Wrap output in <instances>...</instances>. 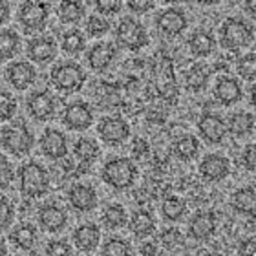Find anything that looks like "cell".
<instances>
[{"label":"cell","instance_id":"ffe728a7","mask_svg":"<svg viewBox=\"0 0 256 256\" xmlns=\"http://www.w3.org/2000/svg\"><path fill=\"white\" fill-rule=\"evenodd\" d=\"M230 161L225 156L208 154L200 163V174L205 182H222L229 176Z\"/></svg>","mask_w":256,"mask_h":256},{"label":"cell","instance_id":"4fadbf2b","mask_svg":"<svg viewBox=\"0 0 256 256\" xmlns=\"http://www.w3.org/2000/svg\"><path fill=\"white\" fill-rule=\"evenodd\" d=\"M154 84L158 88V94L166 101H174L178 97L176 75H174V70H172L170 59H161L160 62L156 64Z\"/></svg>","mask_w":256,"mask_h":256},{"label":"cell","instance_id":"5b68a950","mask_svg":"<svg viewBox=\"0 0 256 256\" xmlns=\"http://www.w3.org/2000/svg\"><path fill=\"white\" fill-rule=\"evenodd\" d=\"M254 40V32L249 22L229 16L220 28V44L225 50H242L247 48Z\"/></svg>","mask_w":256,"mask_h":256},{"label":"cell","instance_id":"d4e9b609","mask_svg":"<svg viewBox=\"0 0 256 256\" xmlns=\"http://www.w3.org/2000/svg\"><path fill=\"white\" fill-rule=\"evenodd\" d=\"M188 52H190L194 57H208L216 50V38L212 37L210 32H205V30H198L188 37Z\"/></svg>","mask_w":256,"mask_h":256},{"label":"cell","instance_id":"277c9868","mask_svg":"<svg viewBox=\"0 0 256 256\" xmlns=\"http://www.w3.org/2000/svg\"><path fill=\"white\" fill-rule=\"evenodd\" d=\"M50 82L54 88L64 94L79 92L86 82V72L80 64L74 60H66L52 68L50 72Z\"/></svg>","mask_w":256,"mask_h":256},{"label":"cell","instance_id":"1f68e13d","mask_svg":"<svg viewBox=\"0 0 256 256\" xmlns=\"http://www.w3.org/2000/svg\"><path fill=\"white\" fill-rule=\"evenodd\" d=\"M230 203H232V208H234L236 212L252 214L254 212V203H256L254 187L249 185V187H242L238 190H234Z\"/></svg>","mask_w":256,"mask_h":256},{"label":"cell","instance_id":"f35d334b","mask_svg":"<svg viewBox=\"0 0 256 256\" xmlns=\"http://www.w3.org/2000/svg\"><path fill=\"white\" fill-rule=\"evenodd\" d=\"M110 32V22L101 15H90L86 20V33L94 38L104 37Z\"/></svg>","mask_w":256,"mask_h":256},{"label":"cell","instance_id":"5bb4252c","mask_svg":"<svg viewBox=\"0 0 256 256\" xmlns=\"http://www.w3.org/2000/svg\"><path fill=\"white\" fill-rule=\"evenodd\" d=\"M40 152L54 161H60L68 154V139L57 128H46L38 141Z\"/></svg>","mask_w":256,"mask_h":256},{"label":"cell","instance_id":"4316f807","mask_svg":"<svg viewBox=\"0 0 256 256\" xmlns=\"http://www.w3.org/2000/svg\"><path fill=\"white\" fill-rule=\"evenodd\" d=\"M37 229L32 224H20L16 225L15 229L11 230L10 240L11 244L22 251H32L35 244H37Z\"/></svg>","mask_w":256,"mask_h":256},{"label":"cell","instance_id":"e575fe53","mask_svg":"<svg viewBox=\"0 0 256 256\" xmlns=\"http://www.w3.org/2000/svg\"><path fill=\"white\" fill-rule=\"evenodd\" d=\"M102 224L106 225L108 229H121L128 224V212L126 208L119 203H112L104 208L102 212Z\"/></svg>","mask_w":256,"mask_h":256},{"label":"cell","instance_id":"8d00e7d4","mask_svg":"<svg viewBox=\"0 0 256 256\" xmlns=\"http://www.w3.org/2000/svg\"><path fill=\"white\" fill-rule=\"evenodd\" d=\"M208 82V70L203 64H194L185 74V84L190 92L203 90Z\"/></svg>","mask_w":256,"mask_h":256},{"label":"cell","instance_id":"2e32d148","mask_svg":"<svg viewBox=\"0 0 256 256\" xmlns=\"http://www.w3.org/2000/svg\"><path fill=\"white\" fill-rule=\"evenodd\" d=\"M68 202L77 212H92L99 203V196L92 185L75 183L68 188Z\"/></svg>","mask_w":256,"mask_h":256},{"label":"cell","instance_id":"3957f363","mask_svg":"<svg viewBox=\"0 0 256 256\" xmlns=\"http://www.w3.org/2000/svg\"><path fill=\"white\" fill-rule=\"evenodd\" d=\"M102 182L116 190H126L138 178V168L130 158H112L102 165Z\"/></svg>","mask_w":256,"mask_h":256},{"label":"cell","instance_id":"cb8c5ba5","mask_svg":"<svg viewBox=\"0 0 256 256\" xmlns=\"http://www.w3.org/2000/svg\"><path fill=\"white\" fill-rule=\"evenodd\" d=\"M214 96L224 106H232L236 102H240L244 92H242L240 82L234 77H220L214 88Z\"/></svg>","mask_w":256,"mask_h":256},{"label":"cell","instance_id":"ba28073f","mask_svg":"<svg viewBox=\"0 0 256 256\" xmlns=\"http://www.w3.org/2000/svg\"><path fill=\"white\" fill-rule=\"evenodd\" d=\"M154 22L158 32L163 33L165 37H178L188 28L187 13L182 8H176V6H170V8H165L163 11H160L156 15Z\"/></svg>","mask_w":256,"mask_h":256},{"label":"cell","instance_id":"7a4b0ae2","mask_svg":"<svg viewBox=\"0 0 256 256\" xmlns=\"http://www.w3.org/2000/svg\"><path fill=\"white\" fill-rule=\"evenodd\" d=\"M0 143L6 152L22 158L32 152L33 134L24 123V119H16V121H11L10 124H4V128L0 130Z\"/></svg>","mask_w":256,"mask_h":256},{"label":"cell","instance_id":"f6af8a7d","mask_svg":"<svg viewBox=\"0 0 256 256\" xmlns=\"http://www.w3.org/2000/svg\"><path fill=\"white\" fill-rule=\"evenodd\" d=\"M46 256H72V246L66 240H52L44 247Z\"/></svg>","mask_w":256,"mask_h":256},{"label":"cell","instance_id":"8fae6325","mask_svg":"<svg viewBox=\"0 0 256 256\" xmlns=\"http://www.w3.org/2000/svg\"><path fill=\"white\" fill-rule=\"evenodd\" d=\"M60 121L72 132H82V130H88L94 123V110L88 102L75 101L64 108Z\"/></svg>","mask_w":256,"mask_h":256},{"label":"cell","instance_id":"d6986e66","mask_svg":"<svg viewBox=\"0 0 256 256\" xmlns=\"http://www.w3.org/2000/svg\"><path fill=\"white\" fill-rule=\"evenodd\" d=\"M198 132L208 144L222 143L227 136V124L220 116L212 112H205L198 119Z\"/></svg>","mask_w":256,"mask_h":256},{"label":"cell","instance_id":"74e56055","mask_svg":"<svg viewBox=\"0 0 256 256\" xmlns=\"http://www.w3.org/2000/svg\"><path fill=\"white\" fill-rule=\"evenodd\" d=\"M99 256H132V246L124 238H110L102 244Z\"/></svg>","mask_w":256,"mask_h":256},{"label":"cell","instance_id":"681fc988","mask_svg":"<svg viewBox=\"0 0 256 256\" xmlns=\"http://www.w3.org/2000/svg\"><path fill=\"white\" fill-rule=\"evenodd\" d=\"M254 144H247L246 150H244V154H242V160H244V166H246L249 172H254V165H256V161H254Z\"/></svg>","mask_w":256,"mask_h":256},{"label":"cell","instance_id":"f546056e","mask_svg":"<svg viewBox=\"0 0 256 256\" xmlns=\"http://www.w3.org/2000/svg\"><path fill=\"white\" fill-rule=\"evenodd\" d=\"M20 52V37L15 30H0V60H10Z\"/></svg>","mask_w":256,"mask_h":256},{"label":"cell","instance_id":"7402d4cb","mask_svg":"<svg viewBox=\"0 0 256 256\" xmlns=\"http://www.w3.org/2000/svg\"><path fill=\"white\" fill-rule=\"evenodd\" d=\"M94 97H96L97 104L104 110H112V108H118L123 104V94H121V88L114 82H108V80H101L96 84V90H94Z\"/></svg>","mask_w":256,"mask_h":256},{"label":"cell","instance_id":"83f0119b","mask_svg":"<svg viewBox=\"0 0 256 256\" xmlns=\"http://www.w3.org/2000/svg\"><path fill=\"white\" fill-rule=\"evenodd\" d=\"M99 143L96 139L90 138H79L74 144V156L82 165H92L99 158Z\"/></svg>","mask_w":256,"mask_h":256},{"label":"cell","instance_id":"836d02e7","mask_svg":"<svg viewBox=\"0 0 256 256\" xmlns=\"http://www.w3.org/2000/svg\"><path fill=\"white\" fill-rule=\"evenodd\" d=\"M187 212V202L182 196H166L161 203V214L166 222H178Z\"/></svg>","mask_w":256,"mask_h":256},{"label":"cell","instance_id":"8992f818","mask_svg":"<svg viewBox=\"0 0 256 256\" xmlns=\"http://www.w3.org/2000/svg\"><path fill=\"white\" fill-rule=\"evenodd\" d=\"M116 40L128 52H139L148 44V32L143 22L136 20L132 16H124L116 28Z\"/></svg>","mask_w":256,"mask_h":256},{"label":"cell","instance_id":"e0dca14e","mask_svg":"<svg viewBox=\"0 0 256 256\" xmlns=\"http://www.w3.org/2000/svg\"><path fill=\"white\" fill-rule=\"evenodd\" d=\"M118 59V48L114 42H97L86 54V62L96 74H102Z\"/></svg>","mask_w":256,"mask_h":256},{"label":"cell","instance_id":"11a10c76","mask_svg":"<svg viewBox=\"0 0 256 256\" xmlns=\"http://www.w3.org/2000/svg\"><path fill=\"white\" fill-rule=\"evenodd\" d=\"M0 256H8V246L2 238H0Z\"/></svg>","mask_w":256,"mask_h":256},{"label":"cell","instance_id":"9c48e42d","mask_svg":"<svg viewBox=\"0 0 256 256\" xmlns=\"http://www.w3.org/2000/svg\"><path fill=\"white\" fill-rule=\"evenodd\" d=\"M97 134L101 136V139L106 144L118 146L130 138L132 130H130V124H128L126 119L121 118V116H106L97 124Z\"/></svg>","mask_w":256,"mask_h":256},{"label":"cell","instance_id":"f907efd6","mask_svg":"<svg viewBox=\"0 0 256 256\" xmlns=\"http://www.w3.org/2000/svg\"><path fill=\"white\" fill-rule=\"evenodd\" d=\"M132 152L136 158H143L144 154H148V143L141 138H136L132 141Z\"/></svg>","mask_w":256,"mask_h":256},{"label":"cell","instance_id":"b9f144b4","mask_svg":"<svg viewBox=\"0 0 256 256\" xmlns=\"http://www.w3.org/2000/svg\"><path fill=\"white\" fill-rule=\"evenodd\" d=\"M15 220V207L8 198L0 196V232L6 230Z\"/></svg>","mask_w":256,"mask_h":256},{"label":"cell","instance_id":"60d3db41","mask_svg":"<svg viewBox=\"0 0 256 256\" xmlns=\"http://www.w3.org/2000/svg\"><path fill=\"white\" fill-rule=\"evenodd\" d=\"M238 74L244 80H254V72H256V57L254 54H246L238 60Z\"/></svg>","mask_w":256,"mask_h":256},{"label":"cell","instance_id":"816d5d0a","mask_svg":"<svg viewBox=\"0 0 256 256\" xmlns=\"http://www.w3.org/2000/svg\"><path fill=\"white\" fill-rule=\"evenodd\" d=\"M156 252H158V246L154 242H146L139 247V254L141 256H156Z\"/></svg>","mask_w":256,"mask_h":256},{"label":"cell","instance_id":"ab89813d","mask_svg":"<svg viewBox=\"0 0 256 256\" xmlns=\"http://www.w3.org/2000/svg\"><path fill=\"white\" fill-rule=\"evenodd\" d=\"M16 112V99L10 92H0V121H10Z\"/></svg>","mask_w":256,"mask_h":256},{"label":"cell","instance_id":"9a60e30c","mask_svg":"<svg viewBox=\"0 0 256 256\" xmlns=\"http://www.w3.org/2000/svg\"><path fill=\"white\" fill-rule=\"evenodd\" d=\"M6 79L15 90L24 92L37 80V70L28 60H16L6 68Z\"/></svg>","mask_w":256,"mask_h":256},{"label":"cell","instance_id":"30bf717a","mask_svg":"<svg viewBox=\"0 0 256 256\" xmlns=\"http://www.w3.org/2000/svg\"><path fill=\"white\" fill-rule=\"evenodd\" d=\"M26 110L35 121H50L57 114V99L48 90L32 92L26 99Z\"/></svg>","mask_w":256,"mask_h":256},{"label":"cell","instance_id":"ac0fdd59","mask_svg":"<svg viewBox=\"0 0 256 256\" xmlns=\"http://www.w3.org/2000/svg\"><path fill=\"white\" fill-rule=\"evenodd\" d=\"M37 222L46 232H59L68 225V212L57 203H46L38 208Z\"/></svg>","mask_w":256,"mask_h":256},{"label":"cell","instance_id":"ee69618b","mask_svg":"<svg viewBox=\"0 0 256 256\" xmlns=\"http://www.w3.org/2000/svg\"><path fill=\"white\" fill-rule=\"evenodd\" d=\"M13 180H15V168L4 154H0V190L10 188Z\"/></svg>","mask_w":256,"mask_h":256},{"label":"cell","instance_id":"6da1fadb","mask_svg":"<svg viewBox=\"0 0 256 256\" xmlns=\"http://www.w3.org/2000/svg\"><path fill=\"white\" fill-rule=\"evenodd\" d=\"M18 185L22 196L28 200L42 198L50 188L48 168H44L37 161H28L18 168Z\"/></svg>","mask_w":256,"mask_h":256},{"label":"cell","instance_id":"603a6c76","mask_svg":"<svg viewBox=\"0 0 256 256\" xmlns=\"http://www.w3.org/2000/svg\"><path fill=\"white\" fill-rule=\"evenodd\" d=\"M101 229L96 224H82L74 230V244L82 252H92L99 247Z\"/></svg>","mask_w":256,"mask_h":256},{"label":"cell","instance_id":"f5cc1de1","mask_svg":"<svg viewBox=\"0 0 256 256\" xmlns=\"http://www.w3.org/2000/svg\"><path fill=\"white\" fill-rule=\"evenodd\" d=\"M11 16V6L8 2H0V26L6 24Z\"/></svg>","mask_w":256,"mask_h":256},{"label":"cell","instance_id":"52a82bcc","mask_svg":"<svg viewBox=\"0 0 256 256\" xmlns=\"http://www.w3.org/2000/svg\"><path fill=\"white\" fill-rule=\"evenodd\" d=\"M50 16V4L46 2H22L16 11V20L26 33L42 32Z\"/></svg>","mask_w":256,"mask_h":256},{"label":"cell","instance_id":"d590c367","mask_svg":"<svg viewBox=\"0 0 256 256\" xmlns=\"http://www.w3.org/2000/svg\"><path fill=\"white\" fill-rule=\"evenodd\" d=\"M200 152V141L194 136H183L174 143V154L183 161H192Z\"/></svg>","mask_w":256,"mask_h":256},{"label":"cell","instance_id":"7bdbcfd3","mask_svg":"<svg viewBox=\"0 0 256 256\" xmlns=\"http://www.w3.org/2000/svg\"><path fill=\"white\" fill-rule=\"evenodd\" d=\"M160 242L161 246H165L166 249H176V247H183V234L176 227H168L160 234Z\"/></svg>","mask_w":256,"mask_h":256},{"label":"cell","instance_id":"7c38bea8","mask_svg":"<svg viewBox=\"0 0 256 256\" xmlns=\"http://www.w3.org/2000/svg\"><path fill=\"white\" fill-rule=\"evenodd\" d=\"M57 54H59V46L55 42V38L48 35L33 37L26 44L28 59L35 64H50L57 57Z\"/></svg>","mask_w":256,"mask_h":256},{"label":"cell","instance_id":"db71d44e","mask_svg":"<svg viewBox=\"0 0 256 256\" xmlns=\"http://www.w3.org/2000/svg\"><path fill=\"white\" fill-rule=\"evenodd\" d=\"M242 254L244 256H254V240H246L242 247Z\"/></svg>","mask_w":256,"mask_h":256},{"label":"cell","instance_id":"7dc6e473","mask_svg":"<svg viewBox=\"0 0 256 256\" xmlns=\"http://www.w3.org/2000/svg\"><path fill=\"white\" fill-rule=\"evenodd\" d=\"M128 10L132 13H138V15H143L146 11H150L156 6V2H150V0H130L128 2Z\"/></svg>","mask_w":256,"mask_h":256},{"label":"cell","instance_id":"44dd1931","mask_svg":"<svg viewBox=\"0 0 256 256\" xmlns=\"http://www.w3.org/2000/svg\"><path fill=\"white\" fill-rule=\"evenodd\" d=\"M216 232V216L212 212H196L188 224V234L192 240L205 242Z\"/></svg>","mask_w":256,"mask_h":256},{"label":"cell","instance_id":"f1b7e54d","mask_svg":"<svg viewBox=\"0 0 256 256\" xmlns=\"http://www.w3.org/2000/svg\"><path fill=\"white\" fill-rule=\"evenodd\" d=\"M60 50H62L66 55H72V57H77L86 50V37L84 33L74 28V30H68V32L62 33L60 37Z\"/></svg>","mask_w":256,"mask_h":256},{"label":"cell","instance_id":"4dcf8cb0","mask_svg":"<svg viewBox=\"0 0 256 256\" xmlns=\"http://www.w3.org/2000/svg\"><path fill=\"white\" fill-rule=\"evenodd\" d=\"M254 130V118L249 112H236L229 118L227 132H230L236 138H246Z\"/></svg>","mask_w":256,"mask_h":256},{"label":"cell","instance_id":"bcb514c9","mask_svg":"<svg viewBox=\"0 0 256 256\" xmlns=\"http://www.w3.org/2000/svg\"><path fill=\"white\" fill-rule=\"evenodd\" d=\"M123 4L119 2V0H97L96 2V10L101 13V15H118L119 11H121Z\"/></svg>","mask_w":256,"mask_h":256},{"label":"cell","instance_id":"d6a6232c","mask_svg":"<svg viewBox=\"0 0 256 256\" xmlns=\"http://www.w3.org/2000/svg\"><path fill=\"white\" fill-rule=\"evenodd\" d=\"M55 11L62 24H79L86 15V8L82 2H60Z\"/></svg>","mask_w":256,"mask_h":256},{"label":"cell","instance_id":"484cf974","mask_svg":"<svg viewBox=\"0 0 256 256\" xmlns=\"http://www.w3.org/2000/svg\"><path fill=\"white\" fill-rule=\"evenodd\" d=\"M128 229L134 236L138 238H146L156 230V220L154 216L144 210V208H139L132 214V218H128Z\"/></svg>","mask_w":256,"mask_h":256},{"label":"cell","instance_id":"c3c4849f","mask_svg":"<svg viewBox=\"0 0 256 256\" xmlns=\"http://www.w3.org/2000/svg\"><path fill=\"white\" fill-rule=\"evenodd\" d=\"M68 170L70 168H64L62 165H54L50 166L48 176H50V183H62L66 178H68Z\"/></svg>","mask_w":256,"mask_h":256}]
</instances>
